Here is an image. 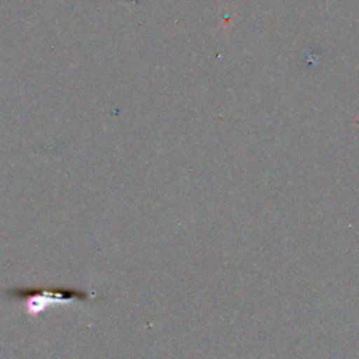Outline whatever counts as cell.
<instances>
[{"label":"cell","mask_w":359,"mask_h":359,"mask_svg":"<svg viewBox=\"0 0 359 359\" xmlns=\"http://www.w3.org/2000/svg\"><path fill=\"white\" fill-rule=\"evenodd\" d=\"M11 297L18 300H25L28 311L31 314H36L41 310H43L48 306L57 304V303H70V302H87L90 299V294L86 290L79 289H11L7 292Z\"/></svg>","instance_id":"6da1fadb"}]
</instances>
